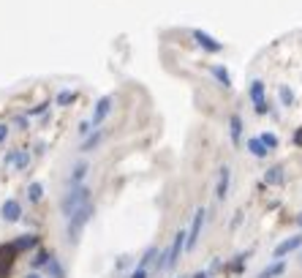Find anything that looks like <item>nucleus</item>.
Masks as SVG:
<instances>
[{
    "label": "nucleus",
    "mask_w": 302,
    "mask_h": 278,
    "mask_svg": "<svg viewBox=\"0 0 302 278\" xmlns=\"http://www.w3.org/2000/svg\"><path fill=\"white\" fill-rule=\"evenodd\" d=\"M90 202V188L87 186H71L66 194H63V199H60V213L66 218H71L79 208H85V205Z\"/></svg>",
    "instance_id": "obj_1"
},
{
    "label": "nucleus",
    "mask_w": 302,
    "mask_h": 278,
    "mask_svg": "<svg viewBox=\"0 0 302 278\" xmlns=\"http://www.w3.org/2000/svg\"><path fill=\"white\" fill-rule=\"evenodd\" d=\"M93 213H95L93 202H87L85 208H79L74 216L68 218V226H66V240H68V243H79V235H82V232H85V226L90 224Z\"/></svg>",
    "instance_id": "obj_2"
},
{
    "label": "nucleus",
    "mask_w": 302,
    "mask_h": 278,
    "mask_svg": "<svg viewBox=\"0 0 302 278\" xmlns=\"http://www.w3.org/2000/svg\"><path fill=\"white\" fill-rule=\"evenodd\" d=\"M185 245H188V229H177V232H174L172 245L166 248V270L177 267V262L182 257V251H185Z\"/></svg>",
    "instance_id": "obj_3"
},
{
    "label": "nucleus",
    "mask_w": 302,
    "mask_h": 278,
    "mask_svg": "<svg viewBox=\"0 0 302 278\" xmlns=\"http://www.w3.org/2000/svg\"><path fill=\"white\" fill-rule=\"evenodd\" d=\"M248 96L253 101V109H256V115H267V87H264V79H253L251 87H248Z\"/></svg>",
    "instance_id": "obj_4"
},
{
    "label": "nucleus",
    "mask_w": 302,
    "mask_h": 278,
    "mask_svg": "<svg viewBox=\"0 0 302 278\" xmlns=\"http://www.w3.org/2000/svg\"><path fill=\"white\" fill-rule=\"evenodd\" d=\"M204 218H207V210H204V208H196L194 221H190V229H188V245H185V251H194V248H196L199 237H202V229H204Z\"/></svg>",
    "instance_id": "obj_5"
},
{
    "label": "nucleus",
    "mask_w": 302,
    "mask_h": 278,
    "mask_svg": "<svg viewBox=\"0 0 302 278\" xmlns=\"http://www.w3.org/2000/svg\"><path fill=\"white\" fill-rule=\"evenodd\" d=\"M302 248V235H291V237H286V240H281L272 248V262H283L289 254L294 251H299Z\"/></svg>",
    "instance_id": "obj_6"
},
{
    "label": "nucleus",
    "mask_w": 302,
    "mask_h": 278,
    "mask_svg": "<svg viewBox=\"0 0 302 278\" xmlns=\"http://www.w3.org/2000/svg\"><path fill=\"white\" fill-rule=\"evenodd\" d=\"M112 104H115V98H112V96H101L98 101H95V109H93V117H90L93 129H98V125L106 120V115L112 112Z\"/></svg>",
    "instance_id": "obj_7"
},
{
    "label": "nucleus",
    "mask_w": 302,
    "mask_h": 278,
    "mask_svg": "<svg viewBox=\"0 0 302 278\" xmlns=\"http://www.w3.org/2000/svg\"><path fill=\"white\" fill-rule=\"evenodd\" d=\"M0 218H3L6 224H17V221L22 218V205L17 199H6L3 205H0Z\"/></svg>",
    "instance_id": "obj_8"
},
{
    "label": "nucleus",
    "mask_w": 302,
    "mask_h": 278,
    "mask_svg": "<svg viewBox=\"0 0 302 278\" xmlns=\"http://www.w3.org/2000/svg\"><path fill=\"white\" fill-rule=\"evenodd\" d=\"M229 186H232V169L224 164V166L218 169V186H215V196H218L221 202L229 196Z\"/></svg>",
    "instance_id": "obj_9"
},
{
    "label": "nucleus",
    "mask_w": 302,
    "mask_h": 278,
    "mask_svg": "<svg viewBox=\"0 0 302 278\" xmlns=\"http://www.w3.org/2000/svg\"><path fill=\"white\" fill-rule=\"evenodd\" d=\"M190 36L196 38V44L202 46V49H207V52H221L224 49V44L221 41H215L210 33H204V30H190Z\"/></svg>",
    "instance_id": "obj_10"
},
{
    "label": "nucleus",
    "mask_w": 302,
    "mask_h": 278,
    "mask_svg": "<svg viewBox=\"0 0 302 278\" xmlns=\"http://www.w3.org/2000/svg\"><path fill=\"white\" fill-rule=\"evenodd\" d=\"M6 164L22 172V169H28V164H30V153H28V150H14V153L6 156Z\"/></svg>",
    "instance_id": "obj_11"
},
{
    "label": "nucleus",
    "mask_w": 302,
    "mask_h": 278,
    "mask_svg": "<svg viewBox=\"0 0 302 278\" xmlns=\"http://www.w3.org/2000/svg\"><path fill=\"white\" fill-rule=\"evenodd\" d=\"M229 137H232V145H234V147L242 142V117L237 115V112L229 117Z\"/></svg>",
    "instance_id": "obj_12"
},
{
    "label": "nucleus",
    "mask_w": 302,
    "mask_h": 278,
    "mask_svg": "<svg viewBox=\"0 0 302 278\" xmlns=\"http://www.w3.org/2000/svg\"><path fill=\"white\" fill-rule=\"evenodd\" d=\"M283 180H286V169H283L281 164L269 166V169L264 172V183H267V186H281Z\"/></svg>",
    "instance_id": "obj_13"
},
{
    "label": "nucleus",
    "mask_w": 302,
    "mask_h": 278,
    "mask_svg": "<svg viewBox=\"0 0 302 278\" xmlns=\"http://www.w3.org/2000/svg\"><path fill=\"white\" fill-rule=\"evenodd\" d=\"M210 74L215 77V82H218V85H224L226 90L232 87V74H229V68H226V66H221V63H215V66H210Z\"/></svg>",
    "instance_id": "obj_14"
},
{
    "label": "nucleus",
    "mask_w": 302,
    "mask_h": 278,
    "mask_svg": "<svg viewBox=\"0 0 302 278\" xmlns=\"http://www.w3.org/2000/svg\"><path fill=\"white\" fill-rule=\"evenodd\" d=\"M283 273H286V262H269L264 270H259L256 278H278V275H283Z\"/></svg>",
    "instance_id": "obj_15"
},
{
    "label": "nucleus",
    "mask_w": 302,
    "mask_h": 278,
    "mask_svg": "<svg viewBox=\"0 0 302 278\" xmlns=\"http://www.w3.org/2000/svg\"><path fill=\"white\" fill-rule=\"evenodd\" d=\"M14 245V251H30V248H36V245H38V237L36 235H22V237H17V240H14L11 243Z\"/></svg>",
    "instance_id": "obj_16"
},
{
    "label": "nucleus",
    "mask_w": 302,
    "mask_h": 278,
    "mask_svg": "<svg viewBox=\"0 0 302 278\" xmlns=\"http://www.w3.org/2000/svg\"><path fill=\"white\" fill-rule=\"evenodd\" d=\"M248 153H251L253 158H267L269 150H267V145H264L259 137H251V139H248Z\"/></svg>",
    "instance_id": "obj_17"
},
{
    "label": "nucleus",
    "mask_w": 302,
    "mask_h": 278,
    "mask_svg": "<svg viewBox=\"0 0 302 278\" xmlns=\"http://www.w3.org/2000/svg\"><path fill=\"white\" fill-rule=\"evenodd\" d=\"M87 172H90V164L87 161H79L74 166V172H71V186H82V180L87 178Z\"/></svg>",
    "instance_id": "obj_18"
},
{
    "label": "nucleus",
    "mask_w": 302,
    "mask_h": 278,
    "mask_svg": "<svg viewBox=\"0 0 302 278\" xmlns=\"http://www.w3.org/2000/svg\"><path fill=\"white\" fill-rule=\"evenodd\" d=\"M46 270V275L49 278H66V270H63V265H60V259L52 254V259H49V265L44 267Z\"/></svg>",
    "instance_id": "obj_19"
},
{
    "label": "nucleus",
    "mask_w": 302,
    "mask_h": 278,
    "mask_svg": "<svg viewBox=\"0 0 302 278\" xmlns=\"http://www.w3.org/2000/svg\"><path fill=\"white\" fill-rule=\"evenodd\" d=\"M101 139H104V134H101L98 129H95V131L90 134V137H87V139H85V145H82V150H85V153H87V150H95V147H98V145H101Z\"/></svg>",
    "instance_id": "obj_20"
},
{
    "label": "nucleus",
    "mask_w": 302,
    "mask_h": 278,
    "mask_svg": "<svg viewBox=\"0 0 302 278\" xmlns=\"http://www.w3.org/2000/svg\"><path fill=\"white\" fill-rule=\"evenodd\" d=\"M28 199L30 202H41L44 199V186L41 183H30L28 186Z\"/></svg>",
    "instance_id": "obj_21"
},
{
    "label": "nucleus",
    "mask_w": 302,
    "mask_h": 278,
    "mask_svg": "<svg viewBox=\"0 0 302 278\" xmlns=\"http://www.w3.org/2000/svg\"><path fill=\"white\" fill-rule=\"evenodd\" d=\"M158 254H161V251H158L155 245H153V248H147V251H145V257L139 259V265H136V267H145V270H147V265H150V262H153V265H155Z\"/></svg>",
    "instance_id": "obj_22"
},
{
    "label": "nucleus",
    "mask_w": 302,
    "mask_h": 278,
    "mask_svg": "<svg viewBox=\"0 0 302 278\" xmlns=\"http://www.w3.org/2000/svg\"><path fill=\"white\" fill-rule=\"evenodd\" d=\"M278 93H281V104H283V107H291V104H294V93H291V87L281 85V87H278Z\"/></svg>",
    "instance_id": "obj_23"
},
{
    "label": "nucleus",
    "mask_w": 302,
    "mask_h": 278,
    "mask_svg": "<svg viewBox=\"0 0 302 278\" xmlns=\"http://www.w3.org/2000/svg\"><path fill=\"white\" fill-rule=\"evenodd\" d=\"M259 139L267 145V150H269V153H272V150L278 147V137H275L272 131H264V134H259Z\"/></svg>",
    "instance_id": "obj_24"
},
{
    "label": "nucleus",
    "mask_w": 302,
    "mask_h": 278,
    "mask_svg": "<svg viewBox=\"0 0 302 278\" xmlns=\"http://www.w3.org/2000/svg\"><path fill=\"white\" fill-rule=\"evenodd\" d=\"M49 259H52L49 251H38L33 257V267H46V265H49Z\"/></svg>",
    "instance_id": "obj_25"
},
{
    "label": "nucleus",
    "mask_w": 302,
    "mask_h": 278,
    "mask_svg": "<svg viewBox=\"0 0 302 278\" xmlns=\"http://www.w3.org/2000/svg\"><path fill=\"white\" fill-rule=\"evenodd\" d=\"M74 98H76V93H74V90H68V87H66V90H60V93H58V104H60V107H68Z\"/></svg>",
    "instance_id": "obj_26"
},
{
    "label": "nucleus",
    "mask_w": 302,
    "mask_h": 278,
    "mask_svg": "<svg viewBox=\"0 0 302 278\" xmlns=\"http://www.w3.org/2000/svg\"><path fill=\"white\" fill-rule=\"evenodd\" d=\"M93 131V123L90 120H82V123H79V134H90Z\"/></svg>",
    "instance_id": "obj_27"
},
{
    "label": "nucleus",
    "mask_w": 302,
    "mask_h": 278,
    "mask_svg": "<svg viewBox=\"0 0 302 278\" xmlns=\"http://www.w3.org/2000/svg\"><path fill=\"white\" fill-rule=\"evenodd\" d=\"M14 125H17V129H28V117L17 115V117H14Z\"/></svg>",
    "instance_id": "obj_28"
},
{
    "label": "nucleus",
    "mask_w": 302,
    "mask_h": 278,
    "mask_svg": "<svg viewBox=\"0 0 302 278\" xmlns=\"http://www.w3.org/2000/svg\"><path fill=\"white\" fill-rule=\"evenodd\" d=\"M128 278H147V270H145V267H136Z\"/></svg>",
    "instance_id": "obj_29"
},
{
    "label": "nucleus",
    "mask_w": 302,
    "mask_h": 278,
    "mask_svg": "<svg viewBox=\"0 0 302 278\" xmlns=\"http://www.w3.org/2000/svg\"><path fill=\"white\" fill-rule=\"evenodd\" d=\"M6 139H9V125L0 123V142H6Z\"/></svg>",
    "instance_id": "obj_30"
},
{
    "label": "nucleus",
    "mask_w": 302,
    "mask_h": 278,
    "mask_svg": "<svg viewBox=\"0 0 302 278\" xmlns=\"http://www.w3.org/2000/svg\"><path fill=\"white\" fill-rule=\"evenodd\" d=\"M41 112H46V104H38V107L30 109V115H41Z\"/></svg>",
    "instance_id": "obj_31"
},
{
    "label": "nucleus",
    "mask_w": 302,
    "mask_h": 278,
    "mask_svg": "<svg viewBox=\"0 0 302 278\" xmlns=\"http://www.w3.org/2000/svg\"><path fill=\"white\" fill-rule=\"evenodd\" d=\"M240 221H242V210H237V216H234V221H232V229L240 226Z\"/></svg>",
    "instance_id": "obj_32"
},
{
    "label": "nucleus",
    "mask_w": 302,
    "mask_h": 278,
    "mask_svg": "<svg viewBox=\"0 0 302 278\" xmlns=\"http://www.w3.org/2000/svg\"><path fill=\"white\" fill-rule=\"evenodd\" d=\"M190 278H210V275L204 273V270H199V273H196V275H190Z\"/></svg>",
    "instance_id": "obj_33"
},
{
    "label": "nucleus",
    "mask_w": 302,
    "mask_h": 278,
    "mask_svg": "<svg viewBox=\"0 0 302 278\" xmlns=\"http://www.w3.org/2000/svg\"><path fill=\"white\" fill-rule=\"evenodd\" d=\"M25 278H41V275H38V273H28Z\"/></svg>",
    "instance_id": "obj_34"
},
{
    "label": "nucleus",
    "mask_w": 302,
    "mask_h": 278,
    "mask_svg": "<svg viewBox=\"0 0 302 278\" xmlns=\"http://www.w3.org/2000/svg\"><path fill=\"white\" fill-rule=\"evenodd\" d=\"M297 226L302 229V213H299V216H297Z\"/></svg>",
    "instance_id": "obj_35"
},
{
    "label": "nucleus",
    "mask_w": 302,
    "mask_h": 278,
    "mask_svg": "<svg viewBox=\"0 0 302 278\" xmlns=\"http://www.w3.org/2000/svg\"><path fill=\"white\" fill-rule=\"evenodd\" d=\"M299 265H302V251H299Z\"/></svg>",
    "instance_id": "obj_36"
},
{
    "label": "nucleus",
    "mask_w": 302,
    "mask_h": 278,
    "mask_svg": "<svg viewBox=\"0 0 302 278\" xmlns=\"http://www.w3.org/2000/svg\"><path fill=\"white\" fill-rule=\"evenodd\" d=\"M177 278H185V275H177Z\"/></svg>",
    "instance_id": "obj_37"
}]
</instances>
